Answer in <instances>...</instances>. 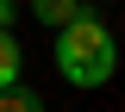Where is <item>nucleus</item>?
I'll use <instances>...</instances> for the list:
<instances>
[{"label": "nucleus", "mask_w": 125, "mask_h": 112, "mask_svg": "<svg viewBox=\"0 0 125 112\" xmlns=\"http://www.w3.org/2000/svg\"><path fill=\"white\" fill-rule=\"evenodd\" d=\"M25 75V44L13 37V25H0V87H13Z\"/></svg>", "instance_id": "nucleus-2"}, {"label": "nucleus", "mask_w": 125, "mask_h": 112, "mask_svg": "<svg viewBox=\"0 0 125 112\" xmlns=\"http://www.w3.org/2000/svg\"><path fill=\"white\" fill-rule=\"evenodd\" d=\"M56 75L69 87H106L119 75V37L106 31V19L75 13L69 25H56Z\"/></svg>", "instance_id": "nucleus-1"}, {"label": "nucleus", "mask_w": 125, "mask_h": 112, "mask_svg": "<svg viewBox=\"0 0 125 112\" xmlns=\"http://www.w3.org/2000/svg\"><path fill=\"white\" fill-rule=\"evenodd\" d=\"M75 13H88L81 0H31V19H38V25H50V31H56V25H69Z\"/></svg>", "instance_id": "nucleus-3"}, {"label": "nucleus", "mask_w": 125, "mask_h": 112, "mask_svg": "<svg viewBox=\"0 0 125 112\" xmlns=\"http://www.w3.org/2000/svg\"><path fill=\"white\" fill-rule=\"evenodd\" d=\"M13 13H19V6H13V0H0V25H13Z\"/></svg>", "instance_id": "nucleus-5"}, {"label": "nucleus", "mask_w": 125, "mask_h": 112, "mask_svg": "<svg viewBox=\"0 0 125 112\" xmlns=\"http://www.w3.org/2000/svg\"><path fill=\"white\" fill-rule=\"evenodd\" d=\"M0 112H44V100L31 94L25 81H13V87H0Z\"/></svg>", "instance_id": "nucleus-4"}]
</instances>
